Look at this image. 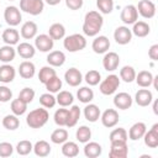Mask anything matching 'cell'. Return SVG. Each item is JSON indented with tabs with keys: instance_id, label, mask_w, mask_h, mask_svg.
<instances>
[{
	"instance_id": "cell-1",
	"label": "cell",
	"mask_w": 158,
	"mask_h": 158,
	"mask_svg": "<svg viewBox=\"0 0 158 158\" xmlns=\"http://www.w3.org/2000/svg\"><path fill=\"white\" fill-rule=\"evenodd\" d=\"M104 23V19L101 16V14H99L98 11H89L86 12L85 17H84V23H83V32L84 35L89 36V37H94L96 36Z\"/></svg>"
},
{
	"instance_id": "cell-2",
	"label": "cell",
	"mask_w": 158,
	"mask_h": 158,
	"mask_svg": "<svg viewBox=\"0 0 158 158\" xmlns=\"http://www.w3.org/2000/svg\"><path fill=\"white\" fill-rule=\"evenodd\" d=\"M49 118V114L46 109L40 107L30 111V114L26 116V123L31 128H41L43 127Z\"/></svg>"
},
{
	"instance_id": "cell-3",
	"label": "cell",
	"mask_w": 158,
	"mask_h": 158,
	"mask_svg": "<svg viewBox=\"0 0 158 158\" xmlns=\"http://www.w3.org/2000/svg\"><path fill=\"white\" fill-rule=\"evenodd\" d=\"M63 46L68 52H72V53L79 52L86 47V40L80 33H73L64 38Z\"/></svg>"
},
{
	"instance_id": "cell-4",
	"label": "cell",
	"mask_w": 158,
	"mask_h": 158,
	"mask_svg": "<svg viewBox=\"0 0 158 158\" xmlns=\"http://www.w3.org/2000/svg\"><path fill=\"white\" fill-rule=\"evenodd\" d=\"M118 86H120V78H118V75L110 74V75H107L100 83L99 89H100L101 94H104V95H112L117 90Z\"/></svg>"
},
{
	"instance_id": "cell-5",
	"label": "cell",
	"mask_w": 158,
	"mask_h": 158,
	"mask_svg": "<svg viewBox=\"0 0 158 158\" xmlns=\"http://www.w3.org/2000/svg\"><path fill=\"white\" fill-rule=\"evenodd\" d=\"M44 9L43 0H20V10L26 14L37 16Z\"/></svg>"
},
{
	"instance_id": "cell-6",
	"label": "cell",
	"mask_w": 158,
	"mask_h": 158,
	"mask_svg": "<svg viewBox=\"0 0 158 158\" xmlns=\"http://www.w3.org/2000/svg\"><path fill=\"white\" fill-rule=\"evenodd\" d=\"M128 154L127 143L123 141H112L110 147V158H126Z\"/></svg>"
},
{
	"instance_id": "cell-7",
	"label": "cell",
	"mask_w": 158,
	"mask_h": 158,
	"mask_svg": "<svg viewBox=\"0 0 158 158\" xmlns=\"http://www.w3.org/2000/svg\"><path fill=\"white\" fill-rule=\"evenodd\" d=\"M4 19L7 25H10L11 27H15V26L20 25L22 16H21L20 10L16 6H7L4 11Z\"/></svg>"
},
{
	"instance_id": "cell-8",
	"label": "cell",
	"mask_w": 158,
	"mask_h": 158,
	"mask_svg": "<svg viewBox=\"0 0 158 158\" xmlns=\"http://www.w3.org/2000/svg\"><path fill=\"white\" fill-rule=\"evenodd\" d=\"M136 9L137 12L144 19H152L156 15V5L151 0H141Z\"/></svg>"
},
{
	"instance_id": "cell-9",
	"label": "cell",
	"mask_w": 158,
	"mask_h": 158,
	"mask_svg": "<svg viewBox=\"0 0 158 158\" xmlns=\"http://www.w3.org/2000/svg\"><path fill=\"white\" fill-rule=\"evenodd\" d=\"M120 57L116 52H106L102 58V67L107 72H114L118 68Z\"/></svg>"
},
{
	"instance_id": "cell-10",
	"label": "cell",
	"mask_w": 158,
	"mask_h": 158,
	"mask_svg": "<svg viewBox=\"0 0 158 158\" xmlns=\"http://www.w3.org/2000/svg\"><path fill=\"white\" fill-rule=\"evenodd\" d=\"M120 19L123 23L126 25H132L137 21L138 19V12H137V9L135 5H127L122 9L121 11V15H120Z\"/></svg>"
},
{
	"instance_id": "cell-11",
	"label": "cell",
	"mask_w": 158,
	"mask_h": 158,
	"mask_svg": "<svg viewBox=\"0 0 158 158\" xmlns=\"http://www.w3.org/2000/svg\"><path fill=\"white\" fill-rule=\"evenodd\" d=\"M114 38L118 44H127L132 40V32L127 26H118L114 32Z\"/></svg>"
},
{
	"instance_id": "cell-12",
	"label": "cell",
	"mask_w": 158,
	"mask_h": 158,
	"mask_svg": "<svg viewBox=\"0 0 158 158\" xmlns=\"http://www.w3.org/2000/svg\"><path fill=\"white\" fill-rule=\"evenodd\" d=\"M54 41L48 36V35H38L35 38V47L36 49H38L40 52H49L53 48Z\"/></svg>"
},
{
	"instance_id": "cell-13",
	"label": "cell",
	"mask_w": 158,
	"mask_h": 158,
	"mask_svg": "<svg viewBox=\"0 0 158 158\" xmlns=\"http://www.w3.org/2000/svg\"><path fill=\"white\" fill-rule=\"evenodd\" d=\"M118 120H120V116H118V112L115 109H107L101 115V122L107 128H111V127L116 126Z\"/></svg>"
},
{
	"instance_id": "cell-14",
	"label": "cell",
	"mask_w": 158,
	"mask_h": 158,
	"mask_svg": "<svg viewBox=\"0 0 158 158\" xmlns=\"http://www.w3.org/2000/svg\"><path fill=\"white\" fill-rule=\"evenodd\" d=\"M91 48L96 54H102L106 53L110 48V41L106 36H98L93 43H91Z\"/></svg>"
},
{
	"instance_id": "cell-15",
	"label": "cell",
	"mask_w": 158,
	"mask_h": 158,
	"mask_svg": "<svg viewBox=\"0 0 158 158\" xmlns=\"http://www.w3.org/2000/svg\"><path fill=\"white\" fill-rule=\"evenodd\" d=\"M132 98L127 93H118L114 96V105L120 110H127L132 106Z\"/></svg>"
},
{
	"instance_id": "cell-16",
	"label": "cell",
	"mask_w": 158,
	"mask_h": 158,
	"mask_svg": "<svg viewBox=\"0 0 158 158\" xmlns=\"http://www.w3.org/2000/svg\"><path fill=\"white\" fill-rule=\"evenodd\" d=\"M64 79H65V81H67L68 85H70V86H78L83 81V75H81V73H80L79 69H77V68H69L64 73Z\"/></svg>"
},
{
	"instance_id": "cell-17",
	"label": "cell",
	"mask_w": 158,
	"mask_h": 158,
	"mask_svg": "<svg viewBox=\"0 0 158 158\" xmlns=\"http://www.w3.org/2000/svg\"><path fill=\"white\" fill-rule=\"evenodd\" d=\"M144 144L149 148H157L158 147V123H154L149 131H146L143 135Z\"/></svg>"
},
{
	"instance_id": "cell-18",
	"label": "cell",
	"mask_w": 158,
	"mask_h": 158,
	"mask_svg": "<svg viewBox=\"0 0 158 158\" xmlns=\"http://www.w3.org/2000/svg\"><path fill=\"white\" fill-rule=\"evenodd\" d=\"M135 100L138 106L144 107L151 105V102L153 101V95L148 89H139L135 95Z\"/></svg>"
},
{
	"instance_id": "cell-19",
	"label": "cell",
	"mask_w": 158,
	"mask_h": 158,
	"mask_svg": "<svg viewBox=\"0 0 158 158\" xmlns=\"http://www.w3.org/2000/svg\"><path fill=\"white\" fill-rule=\"evenodd\" d=\"M147 131V127H146V123L143 122H136L131 126L130 131H128V138L132 139V141H138L139 138L143 137V135L146 133Z\"/></svg>"
},
{
	"instance_id": "cell-20",
	"label": "cell",
	"mask_w": 158,
	"mask_h": 158,
	"mask_svg": "<svg viewBox=\"0 0 158 158\" xmlns=\"http://www.w3.org/2000/svg\"><path fill=\"white\" fill-rule=\"evenodd\" d=\"M16 75V70L12 65L10 64H4L0 67V81L4 84L11 83L15 79Z\"/></svg>"
},
{
	"instance_id": "cell-21",
	"label": "cell",
	"mask_w": 158,
	"mask_h": 158,
	"mask_svg": "<svg viewBox=\"0 0 158 158\" xmlns=\"http://www.w3.org/2000/svg\"><path fill=\"white\" fill-rule=\"evenodd\" d=\"M1 38H2V41H4L6 44L14 46V44H17V43H19L20 33H19L17 30H15V28H12V27H9V28L4 30Z\"/></svg>"
},
{
	"instance_id": "cell-22",
	"label": "cell",
	"mask_w": 158,
	"mask_h": 158,
	"mask_svg": "<svg viewBox=\"0 0 158 158\" xmlns=\"http://www.w3.org/2000/svg\"><path fill=\"white\" fill-rule=\"evenodd\" d=\"M47 62L52 67H62L65 62V54L62 51H52L47 56Z\"/></svg>"
},
{
	"instance_id": "cell-23",
	"label": "cell",
	"mask_w": 158,
	"mask_h": 158,
	"mask_svg": "<svg viewBox=\"0 0 158 158\" xmlns=\"http://www.w3.org/2000/svg\"><path fill=\"white\" fill-rule=\"evenodd\" d=\"M19 73H20V77L23 78V79H31L35 73H36V68H35V64L30 60H23L20 67H19Z\"/></svg>"
},
{
	"instance_id": "cell-24",
	"label": "cell",
	"mask_w": 158,
	"mask_h": 158,
	"mask_svg": "<svg viewBox=\"0 0 158 158\" xmlns=\"http://www.w3.org/2000/svg\"><path fill=\"white\" fill-rule=\"evenodd\" d=\"M101 112L98 105L95 104H89L84 107V117L89 121V122H96L100 117Z\"/></svg>"
},
{
	"instance_id": "cell-25",
	"label": "cell",
	"mask_w": 158,
	"mask_h": 158,
	"mask_svg": "<svg viewBox=\"0 0 158 158\" xmlns=\"http://www.w3.org/2000/svg\"><path fill=\"white\" fill-rule=\"evenodd\" d=\"M135 80H136L137 85H139L141 88H148L149 85H152L153 74L149 70H141L138 74H136Z\"/></svg>"
},
{
	"instance_id": "cell-26",
	"label": "cell",
	"mask_w": 158,
	"mask_h": 158,
	"mask_svg": "<svg viewBox=\"0 0 158 158\" xmlns=\"http://www.w3.org/2000/svg\"><path fill=\"white\" fill-rule=\"evenodd\" d=\"M37 25L33 22V21H27L22 25L21 27V36L25 38V40H31V38H35L36 35H37Z\"/></svg>"
},
{
	"instance_id": "cell-27",
	"label": "cell",
	"mask_w": 158,
	"mask_h": 158,
	"mask_svg": "<svg viewBox=\"0 0 158 158\" xmlns=\"http://www.w3.org/2000/svg\"><path fill=\"white\" fill-rule=\"evenodd\" d=\"M16 49H17L19 56H20L21 58H23V59H30V58H32V57L35 56V53H36V48H35L32 44L27 43V42L20 43Z\"/></svg>"
},
{
	"instance_id": "cell-28",
	"label": "cell",
	"mask_w": 158,
	"mask_h": 158,
	"mask_svg": "<svg viewBox=\"0 0 158 158\" xmlns=\"http://www.w3.org/2000/svg\"><path fill=\"white\" fill-rule=\"evenodd\" d=\"M131 32H132V35H135L137 37H146L151 32V27L144 21H136L133 23V27H132Z\"/></svg>"
},
{
	"instance_id": "cell-29",
	"label": "cell",
	"mask_w": 158,
	"mask_h": 158,
	"mask_svg": "<svg viewBox=\"0 0 158 158\" xmlns=\"http://www.w3.org/2000/svg\"><path fill=\"white\" fill-rule=\"evenodd\" d=\"M48 36H49L53 41H56V40H62V38H64V36H65V27H64L62 23L56 22V23L51 25V27H49V30H48Z\"/></svg>"
},
{
	"instance_id": "cell-30",
	"label": "cell",
	"mask_w": 158,
	"mask_h": 158,
	"mask_svg": "<svg viewBox=\"0 0 158 158\" xmlns=\"http://www.w3.org/2000/svg\"><path fill=\"white\" fill-rule=\"evenodd\" d=\"M101 152H102V148L99 143H96V142H86L85 143L84 154L88 158H96L101 154Z\"/></svg>"
},
{
	"instance_id": "cell-31",
	"label": "cell",
	"mask_w": 158,
	"mask_h": 158,
	"mask_svg": "<svg viewBox=\"0 0 158 158\" xmlns=\"http://www.w3.org/2000/svg\"><path fill=\"white\" fill-rule=\"evenodd\" d=\"M15 56H16V51L12 46L6 44V46L0 47V60L1 62L10 63L11 60L15 59Z\"/></svg>"
},
{
	"instance_id": "cell-32",
	"label": "cell",
	"mask_w": 158,
	"mask_h": 158,
	"mask_svg": "<svg viewBox=\"0 0 158 158\" xmlns=\"http://www.w3.org/2000/svg\"><path fill=\"white\" fill-rule=\"evenodd\" d=\"M32 151H33L35 154L38 156V157H47V156L51 153V146H49V143H48L47 141L41 139V141H37V142L35 143Z\"/></svg>"
},
{
	"instance_id": "cell-33",
	"label": "cell",
	"mask_w": 158,
	"mask_h": 158,
	"mask_svg": "<svg viewBox=\"0 0 158 158\" xmlns=\"http://www.w3.org/2000/svg\"><path fill=\"white\" fill-rule=\"evenodd\" d=\"M62 153L64 157H68V158H73V157H77L79 154V147L75 142H64L63 146H62Z\"/></svg>"
},
{
	"instance_id": "cell-34",
	"label": "cell",
	"mask_w": 158,
	"mask_h": 158,
	"mask_svg": "<svg viewBox=\"0 0 158 158\" xmlns=\"http://www.w3.org/2000/svg\"><path fill=\"white\" fill-rule=\"evenodd\" d=\"M56 101H57L60 106L65 107V106H69V105L73 104L74 96H73L72 93H69V91H67V90H62V91L59 90V91H58V95H57V98H56Z\"/></svg>"
},
{
	"instance_id": "cell-35",
	"label": "cell",
	"mask_w": 158,
	"mask_h": 158,
	"mask_svg": "<svg viewBox=\"0 0 158 158\" xmlns=\"http://www.w3.org/2000/svg\"><path fill=\"white\" fill-rule=\"evenodd\" d=\"M77 96H78V100L83 104H89L93 99H94V91L88 88V86H83L80 89H78L77 91Z\"/></svg>"
},
{
	"instance_id": "cell-36",
	"label": "cell",
	"mask_w": 158,
	"mask_h": 158,
	"mask_svg": "<svg viewBox=\"0 0 158 158\" xmlns=\"http://www.w3.org/2000/svg\"><path fill=\"white\" fill-rule=\"evenodd\" d=\"M80 118V109L77 105H73L70 110H68V120H67V127H74L77 122Z\"/></svg>"
},
{
	"instance_id": "cell-37",
	"label": "cell",
	"mask_w": 158,
	"mask_h": 158,
	"mask_svg": "<svg viewBox=\"0 0 158 158\" xmlns=\"http://www.w3.org/2000/svg\"><path fill=\"white\" fill-rule=\"evenodd\" d=\"M54 75H57L56 70L53 69L52 65H46V67H42L40 69V73H38V79L42 84H46L51 78H53Z\"/></svg>"
},
{
	"instance_id": "cell-38",
	"label": "cell",
	"mask_w": 158,
	"mask_h": 158,
	"mask_svg": "<svg viewBox=\"0 0 158 158\" xmlns=\"http://www.w3.org/2000/svg\"><path fill=\"white\" fill-rule=\"evenodd\" d=\"M120 78L125 81V83H132L136 78V72L133 69V67L131 65H125L120 69Z\"/></svg>"
},
{
	"instance_id": "cell-39",
	"label": "cell",
	"mask_w": 158,
	"mask_h": 158,
	"mask_svg": "<svg viewBox=\"0 0 158 158\" xmlns=\"http://www.w3.org/2000/svg\"><path fill=\"white\" fill-rule=\"evenodd\" d=\"M68 139V131L64 128H57L51 135V141L56 144H62Z\"/></svg>"
},
{
	"instance_id": "cell-40",
	"label": "cell",
	"mask_w": 158,
	"mask_h": 158,
	"mask_svg": "<svg viewBox=\"0 0 158 158\" xmlns=\"http://www.w3.org/2000/svg\"><path fill=\"white\" fill-rule=\"evenodd\" d=\"M2 126L9 130V131H14L16 128H19L20 126V120L17 118L16 115H6L2 118Z\"/></svg>"
},
{
	"instance_id": "cell-41",
	"label": "cell",
	"mask_w": 158,
	"mask_h": 158,
	"mask_svg": "<svg viewBox=\"0 0 158 158\" xmlns=\"http://www.w3.org/2000/svg\"><path fill=\"white\" fill-rule=\"evenodd\" d=\"M75 137H77V139L80 142V143H86V142H89L90 141V138H91V130L88 127V126H80L78 130H77V132H75Z\"/></svg>"
},
{
	"instance_id": "cell-42",
	"label": "cell",
	"mask_w": 158,
	"mask_h": 158,
	"mask_svg": "<svg viewBox=\"0 0 158 158\" xmlns=\"http://www.w3.org/2000/svg\"><path fill=\"white\" fill-rule=\"evenodd\" d=\"M26 110H27V104L23 102L22 100H20L19 98L11 101V111H12L14 115L21 116L26 112Z\"/></svg>"
},
{
	"instance_id": "cell-43",
	"label": "cell",
	"mask_w": 158,
	"mask_h": 158,
	"mask_svg": "<svg viewBox=\"0 0 158 158\" xmlns=\"http://www.w3.org/2000/svg\"><path fill=\"white\" fill-rule=\"evenodd\" d=\"M46 89L48 90V93H58L60 89H62V80L57 77V75H54L53 78H51L46 84Z\"/></svg>"
},
{
	"instance_id": "cell-44",
	"label": "cell",
	"mask_w": 158,
	"mask_h": 158,
	"mask_svg": "<svg viewBox=\"0 0 158 158\" xmlns=\"http://www.w3.org/2000/svg\"><path fill=\"white\" fill-rule=\"evenodd\" d=\"M56 98L53 96L52 93H44L40 96V104L44 107V109H52L56 105Z\"/></svg>"
},
{
	"instance_id": "cell-45",
	"label": "cell",
	"mask_w": 158,
	"mask_h": 158,
	"mask_svg": "<svg viewBox=\"0 0 158 158\" xmlns=\"http://www.w3.org/2000/svg\"><path fill=\"white\" fill-rule=\"evenodd\" d=\"M54 122L58 126H65L67 125V120H68V110L67 109H58L54 112Z\"/></svg>"
},
{
	"instance_id": "cell-46",
	"label": "cell",
	"mask_w": 158,
	"mask_h": 158,
	"mask_svg": "<svg viewBox=\"0 0 158 158\" xmlns=\"http://www.w3.org/2000/svg\"><path fill=\"white\" fill-rule=\"evenodd\" d=\"M33 149V146L30 141L27 139H23V141H20L16 146V152L20 154V156H27L28 153H31Z\"/></svg>"
},
{
	"instance_id": "cell-47",
	"label": "cell",
	"mask_w": 158,
	"mask_h": 158,
	"mask_svg": "<svg viewBox=\"0 0 158 158\" xmlns=\"http://www.w3.org/2000/svg\"><path fill=\"white\" fill-rule=\"evenodd\" d=\"M85 81L89 84V85H91V86H94V85H98L99 83H100V80H101V75H100V73L98 72V70H95V69H91V70H89L86 74H85Z\"/></svg>"
},
{
	"instance_id": "cell-48",
	"label": "cell",
	"mask_w": 158,
	"mask_h": 158,
	"mask_svg": "<svg viewBox=\"0 0 158 158\" xmlns=\"http://www.w3.org/2000/svg\"><path fill=\"white\" fill-rule=\"evenodd\" d=\"M112 141H123V142H127V132L125 128L122 127H118V128H115L111 131L110 133V142Z\"/></svg>"
},
{
	"instance_id": "cell-49",
	"label": "cell",
	"mask_w": 158,
	"mask_h": 158,
	"mask_svg": "<svg viewBox=\"0 0 158 158\" xmlns=\"http://www.w3.org/2000/svg\"><path fill=\"white\" fill-rule=\"evenodd\" d=\"M96 6L100 12L110 14L114 10V0H96Z\"/></svg>"
},
{
	"instance_id": "cell-50",
	"label": "cell",
	"mask_w": 158,
	"mask_h": 158,
	"mask_svg": "<svg viewBox=\"0 0 158 158\" xmlns=\"http://www.w3.org/2000/svg\"><path fill=\"white\" fill-rule=\"evenodd\" d=\"M35 90L32 89V88H23L21 91H20V94H19V99L20 100H22L23 102H26V104H30L33 99H35Z\"/></svg>"
},
{
	"instance_id": "cell-51",
	"label": "cell",
	"mask_w": 158,
	"mask_h": 158,
	"mask_svg": "<svg viewBox=\"0 0 158 158\" xmlns=\"http://www.w3.org/2000/svg\"><path fill=\"white\" fill-rule=\"evenodd\" d=\"M14 152V147L11 143L9 142H1L0 143V157L2 158H6V157H10Z\"/></svg>"
},
{
	"instance_id": "cell-52",
	"label": "cell",
	"mask_w": 158,
	"mask_h": 158,
	"mask_svg": "<svg viewBox=\"0 0 158 158\" xmlns=\"http://www.w3.org/2000/svg\"><path fill=\"white\" fill-rule=\"evenodd\" d=\"M11 98L12 91L5 85H0V102H7L11 100Z\"/></svg>"
},
{
	"instance_id": "cell-53",
	"label": "cell",
	"mask_w": 158,
	"mask_h": 158,
	"mask_svg": "<svg viewBox=\"0 0 158 158\" xmlns=\"http://www.w3.org/2000/svg\"><path fill=\"white\" fill-rule=\"evenodd\" d=\"M84 0H65V5L70 10H79L83 6Z\"/></svg>"
},
{
	"instance_id": "cell-54",
	"label": "cell",
	"mask_w": 158,
	"mask_h": 158,
	"mask_svg": "<svg viewBox=\"0 0 158 158\" xmlns=\"http://www.w3.org/2000/svg\"><path fill=\"white\" fill-rule=\"evenodd\" d=\"M148 56L152 60H157L158 59V44H153L151 46V48L148 49Z\"/></svg>"
},
{
	"instance_id": "cell-55",
	"label": "cell",
	"mask_w": 158,
	"mask_h": 158,
	"mask_svg": "<svg viewBox=\"0 0 158 158\" xmlns=\"http://www.w3.org/2000/svg\"><path fill=\"white\" fill-rule=\"evenodd\" d=\"M48 5H51V6H56V5H58L59 2H60V0H44Z\"/></svg>"
},
{
	"instance_id": "cell-56",
	"label": "cell",
	"mask_w": 158,
	"mask_h": 158,
	"mask_svg": "<svg viewBox=\"0 0 158 158\" xmlns=\"http://www.w3.org/2000/svg\"><path fill=\"white\" fill-rule=\"evenodd\" d=\"M157 105H158V101L157 100H154V102H153V112L157 115L158 114V110H157Z\"/></svg>"
},
{
	"instance_id": "cell-57",
	"label": "cell",
	"mask_w": 158,
	"mask_h": 158,
	"mask_svg": "<svg viewBox=\"0 0 158 158\" xmlns=\"http://www.w3.org/2000/svg\"><path fill=\"white\" fill-rule=\"evenodd\" d=\"M9 1H15V0H9Z\"/></svg>"
}]
</instances>
